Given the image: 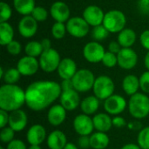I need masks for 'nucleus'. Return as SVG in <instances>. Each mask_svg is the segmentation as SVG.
Returning <instances> with one entry per match:
<instances>
[{
    "label": "nucleus",
    "mask_w": 149,
    "mask_h": 149,
    "mask_svg": "<svg viewBox=\"0 0 149 149\" xmlns=\"http://www.w3.org/2000/svg\"><path fill=\"white\" fill-rule=\"evenodd\" d=\"M62 88L60 84L51 80L32 82L25 90V104L35 112L46 109L60 97Z\"/></svg>",
    "instance_id": "1"
},
{
    "label": "nucleus",
    "mask_w": 149,
    "mask_h": 149,
    "mask_svg": "<svg viewBox=\"0 0 149 149\" xmlns=\"http://www.w3.org/2000/svg\"><path fill=\"white\" fill-rule=\"evenodd\" d=\"M25 104V91L17 85L4 84L0 87V109L8 113L21 109Z\"/></svg>",
    "instance_id": "2"
},
{
    "label": "nucleus",
    "mask_w": 149,
    "mask_h": 149,
    "mask_svg": "<svg viewBox=\"0 0 149 149\" xmlns=\"http://www.w3.org/2000/svg\"><path fill=\"white\" fill-rule=\"evenodd\" d=\"M127 107L132 117L137 120L144 119L149 114V97L146 93H137L130 96Z\"/></svg>",
    "instance_id": "3"
},
{
    "label": "nucleus",
    "mask_w": 149,
    "mask_h": 149,
    "mask_svg": "<svg viewBox=\"0 0 149 149\" xmlns=\"http://www.w3.org/2000/svg\"><path fill=\"white\" fill-rule=\"evenodd\" d=\"M110 33H119L126 28V15L119 10H111L105 13L102 24Z\"/></svg>",
    "instance_id": "4"
},
{
    "label": "nucleus",
    "mask_w": 149,
    "mask_h": 149,
    "mask_svg": "<svg viewBox=\"0 0 149 149\" xmlns=\"http://www.w3.org/2000/svg\"><path fill=\"white\" fill-rule=\"evenodd\" d=\"M93 72L88 69H79L72 79L74 89L79 93H86L93 88L95 82Z\"/></svg>",
    "instance_id": "5"
},
{
    "label": "nucleus",
    "mask_w": 149,
    "mask_h": 149,
    "mask_svg": "<svg viewBox=\"0 0 149 149\" xmlns=\"http://www.w3.org/2000/svg\"><path fill=\"white\" fill-rule=\"evenodd\" d=\"M115 85L113 80L107 75H100L95 79L93 93L100 100H106L114 93Z\"/></svg>",
    "instance_id": "6"
},
{
    "label": "nucleus",
    "mask_w": 149,
    "mask_h": 149,
    "mask_svg": "<svg viewBox=\"0 0 149 149\" xmlns=\"http://www.w3.org/2000/svg\"><path fill=\"white\" fill-rule=\"evenodd\" d=\"M39 66L45 72L51 73L58 70L61 58L58 52L53 48L45 50L39 57Z\"/></svg>",
    "instance_id": "7"
},
{
    "label": "nucleus",
    "mask_w": 149,
    "mask_h": 149,
    "mask_svg": "<svg viewBox=\"0 0 149 149\" xmlns=\"http://www.w3.org/2000/svg\"><path fill=\"white\" fill-rule=\"evenodd\" d=\"M67 32L73 38H82L90 31V25L83 17H72L66 23Z\"/></svg>",
    "instance_id": "8"
},
{
    "label": "nucleus",
    "mask_w": 149,
    "mask_h": 149,
    "mask_svg": "<svg viewBox=\"0 0 149 149\" xmlns=\"http://www.w3.org/2000/svg\"><path fill=\"white\" fill-rule=\"evenodd\" d=\"M105 53L106 51L104 46L97 41H91L83 48V56L85 59L93 64L101 62Z\"/></svg>",
    "instance_id": "9"
},
{
    "label": "nucleus",
    "mask_w": 149,
    "mask_h": 149,
    "mask_svg": "<svg viewBox=\"0 0 149 149\" xmlns=\"http://www.w3.org/2000/svg\"><path fill=\"white\" fill-rule=\"evenodd\" d=\"M127 106L124 97L119 94H113L104 102V109L110 115H119L123 113Z\"/></svg>",
    "instance_id": "10"
},
{
    "label": "nucleus",
    "mask_w": 149,
    "mask_h": 149,
    "mask_svg": "<svg viewBox=\"0 0 149 149\" xmlns=\"http://www.w3.org/2000/svg\"><path fill=\"white\" fill-rule=\"evenodd\" d=\"M72 125L74 131L80 136H89L93 134V131L94 129L93 119L89 115H86L85 113L77 115L73 120Z\"/></svg>",
    "instance_id": "11"
},
{
    "label": "nucleus",
    "mask_w": 149,
    "mask_h": 149,
    "mask_svg": "<svg viewBox=\"0 0 149 149\" xmlns=\"http://www.w3.org/2000/svg\"><path fill=\"white\" fill-rule=\"evenodd\" d=\"M118 65L124 70L134 68L138 63V55L132 48H122L117 54Z\"/></svg>",
    "instance_id": "12"
},
{
    "label": "nucleus",
    "mask_w": 149,
    "mask_h": 149,
    "mask_svg": "<svg viewBox=\"0 0 149 149\" xmlns=\"http://www.w3.org/2000/svg\"><path fill=\"white\" fill-rule=\"evenodd\" d=\"M82 17L90 26L95 27L103 24L105 13L100 7L92 4L86 7V9L83 10Z\"/></svg>",
    "instance_id": "13"
},
{
    "label": "nucleus",
    "mask_w": 149,
    "mask_h": 149,
    "mask_svg": "<svg viewBox=\"0 0 149 149\" xmlns=\"http://www.w3.org/2000/svg\"><path fill=\"white\" fill-rule=\"evenodd\" d=\"M39 68V61L37 58L27 55L22 57L17 64V69L22 76H32L37 73Z\"/></svg>",
    "instance_id": "14"
},
{
    "label": "nucleus",
    "mask_w": 149,
    "mask_h": 149,
    "mask_svg": "<svg viewBox=\"0 0 149 149\" xmlns=\"http://www.w3.org/2000/svg\"><path fill=\"white\" fill-rule=\"evenodd\" d=\"M38 22L31 15L24 16L17 24L18 32L24 38H31L34 37L38 31Z\"/></svg>",
    "instance_id": "15"
},
{
    "label": "nucleus",
    "mask_w": 149,
    "mask_h": 149,
    "mask_svg": "<svg viewBox=\"0 0 149 149\" xmlns=\"http://www.w3.org/2000/svg\"><path fill=\"white\" fill-rule=\"evenodd\" d=\"M50 14L55 22L66 23L71 17V10L69 6L63 1L54 2L50 8Z\"/></svg>",
    "instance_id": "16"
},
{
    "label": "nucleus",
    "mask_w": 149,
    "mask_h": 149,
    "mask_svg": "<svg viewBox=\"0 0 149 149\" xmlns=\"http://www.w3.org/2000/svg\"><path fill=\"white\" fill-rule=\"evenodd\" d=\"M60 105L65 107L66 111H73L80 106V97L79 92L75 89L63 91L59 97Z\"/></svg>",
    "instance_id": "17"
},
{
    "label": "nucleus",
    "mask_w": 149,
    "mask_h": 149,
    "mask_svg": "<svg viewBox=\"0 0 149 149\" xmlns=\"http://www.w3.org/2000/svg\"><path fill=\"white\" fill-rule=\"evenodd\" d=\"M28 123V117L24 111L18 109L10 113L9 124L8 126L12 128L15 132L23 131Z\"/></svg>",
    "instance_id": "18"
},
{
    "label": "nucleus",
    "mask_w": 149,
    "mask_h": 149,
    "mask_svg": "<svg viewBox=\"0 0 149 149\" xmlns=\"http://www.w3.org/2000/svg\"><path fill=\"white\" fill-rule=\"evenodd\" d=\"M57 71H58V76L62 79V80L72 79L78 71L77 64L73 59L70 58H65L61 59Z\"/></svg>",
    "instance_id": "19"
},
{
    "label": "nucleus",
    "mask_w": 149,
    "mask_h": 149,
    "mask_svg": "<svg viewBox=\"0 0 149 149\" xmlns=\"http://www.w3.org/2000/svg\"><path fill=\"white\" fill-rule=\"evenodd\" d=\"M46 138L45 128L39 124L31 126L26 134V140L30 145H41Z\"/></svg>",
    "instance_id": "20"
},
{
    "label": "nucleus",
    "mask_w": 149,
    "mask_h": 149,
    "mask_svg": "<svg viewBox=\"0 0 149 149\" xmlns=\"http://www.w3.org/2000/svg\"><path fill=\"white\" fill-rule=\"evenodd\" d=\"M66 118V110L63 106L60 104L54 105L52 107H50L48 113H47V120L48 122L53 126L58 127L64 123Z\"/></svg>",
    "instance_id": "21"
},
{
    "label": "nucleus",
    "mask_w": 149,
    "mask_h": 149,
    "mask_svg": "<svg viewBox=\"0 0 149 149\" xmlns=\"http://www.w3.org/2000/svg\"><path fill=\"white\" fill-rule=\"evenodd\" d=\"M46 143L49 149H64L67 144V138L62 131L54 130L48 135Z\"/></svg>",
    "instance_id": "22"
},
{
    "label": "nucleus",
    "mask_w": 149,
    "mask_h": 149,
    "mask_svg": "<svg viewBox=\"0 0 149 149\" xmlns=\"http://www.w3.org/2000/svg\"><path fill=\"white\" fill-rule=\"evenodd\" d=\"M93 121L94 129H96L98 132L107 133L113 127V119L108 113H100L95 114L93 118Z\"/></svg>",
    "instance_id": "23"
},
{
    "label": "nucleus",
    "mask_w": 149,
    "mask_h": 149,
    "mask_svg": "<svg viewBox=\"0 0 149 149\" xmlns=\"http://www.w3.org/2000/svg\"><path fill=\"white\" fill-rule=\"evenodd\" d=\"M137 38L136 32L130 28H125L119 32L117 41L122 48H131Z\"/></svg>",
    "instance_id": "24"
},
{
    "label": "nucleus",
    "mask_w": 149,
    "mask_h": 149,
    "mask_svg": "<svg viewBox=\"0 0 149 149\" xmlns=\"http://www.w3.org/2000/svg\"><path fill=\"white\" fill-rule=\"evenodd\" d=\"M140 79L134 75L128 74L122 80V89L123 91L129 96H132L137 93H139L140 89Z\"/></svg>",
    "instance_id": "25"
},
{
    "label": "nucleus",
    "mask_w": 149,
    "mask_h": 149,
    "mask_svg": "<svg viewBox=\"0 0 149 149\" xmlns=\"http://www.w3.org/2000/svg\"><path fill=\"white\" fill-rule=\"evenodd\" d=\"M100 107V100L95 95L87 96L80 102V109L83 113L86 115H92L96 113Z\"/></svg>",
    "instance_id": "26"
},
{
    "label": "nucleus",
    "mask_w": 149,
    "mask_h": 149,
    "mask_svg": "<svg viewBox=\"0 0 149 149\" xmlns=\"http://www.w3.org/2000/svg\"><path fill=\"white\" fill-rule=\"evenodd\" d=\"M110 139L107 133L96 132L90 136V145L93 149H105L109 145Z\"/></svg>",
    "instance_id": "27"
},
{
    "label": "nucleus",
    "mask_w": 149,
    "mask_h": 149,
    "mask_svg": "<svg viewBox=\"0 0 149 149\" xmlns=\"http://www.w3.org/2000/svg\"><path fill=\"white\" fill-rule=\"evenodd\" d=\"M14 9L17 13L24 16L31 15L35 6V0H13Z\"/></svg>",
    "instance_id": "28"
},
{
    "label": "nucleus",
    "mask_w": 149,
    "mask_h": 149,
    "mask_svg": "<svg viewBox=\"0 0 149 149\" xmlns=\"http://www.w3.org/2000/svg\"><path fill=\"white\" fill-rule=\"evenodd\" d=\"M14 40V30L10 24L8 22L0 23V44L6 46Z\"/></svg>",
    "instance_id": "29"
},
{
    "label": "nucleus",
    "mask_w": 149,
    "mask_h": 149,
    "mask_svg": "<svg viewBox=\"0 0 149 149\" xmlns=\"http://www.w3.org/2000/svg\"><path fill=\"white\" fill-rule=\"evenodd\" d=\"M43 52L44 49L40 41H30L24 46V52L27 56L30 57H40Z\"/></svg>",
    "instance_id": "30"
},
{
    "label": "nucleus",
    "mask_w": 149,
    "mask_h": 149,
    "mask_svg": "<svg viewBox=\"0 0 149 149\" xmlns=\"http://www.w3.org/2000/svg\"><path fill=\"white\" fill-rule=\"evenodd\" d=\"M21 74L17 68H10L4 72L3 76V79L5 84L9 85H16V83L19 80Z\"/></svg>",
    "instance_id": "31"
},
{
    "label": "nucleus",
    "mask_w": 149,
    "mask_h": 149,
    "mask_svg": "<svg viewBox=\"0 0 149 149\" xmlns=\"http://www.w3.org/2000/svg\"><path fill=\"white\" fill-rule=\"evenodd\" d=\"M52 35L55 39H62L67 32L66 24L61 22H55L52 26Z\"/></svg>",
    "instance_id": "32"
},
{
    "label": "nucleus",
    "mask_w": 149,
    "mask_h": 149,
    "mask_svg": "<svg viewBox=\"0 0 149 149\" xmlns=\"http://www.w3.org/2000/svg\"><path fill=\"white\" fill-rule=\"evenodd\" d=\"M109 33L110 32L103 24L95 26L92 30V37L94 39V41H97V42L102 41L107 38V37L109 36Z\"/></svg>",
    "instance_id": "33"
},
{
    "label": "nucleus",
    "mask_w": 149,
    "mask_h": 149,
    "mask_svg": "<svg viewBox=\"0 0 149 149\" xmlns=\"http://www.w3.org/2000/svg\"><path fill=\"white\" fill-rule=\"evenodd\" d=\"M137 144L141 149H149V127H143L137 137Z\"/></svg>",
    "instance_id": "34"
},
{
    "label": "nucleus",
    "mask_w": 149,
    "mask_h": 149,
    "mask_svg": "<svg viewBox=\"0 0 149 149\" xmlns=\"http://www.w3.org/2000/svg\"><path fill=\"white\" fill-rule=\"evenodd\" d=\"M31 15L38 23V22H45L47 19L49 13L45 8L42 6H36Z\"/></svg>",
    "instance_id": "35"
},
{
    "label": "nucleus",
    "mask_w": 149,
    "mask_h": 149,
    "mask_svg": "<svg viewBox=\"0 0 149 149\" xmlns=\"http://www.w3.org/2000/svg\"><path fill=\"white\" fill-rule=\"evenodd\" d=\"M12 10L11 7L5 2L0 3V23L8 22V20L11 17Z\"/></svg>",
    "instance_id": "36"
},
{
    "label": "nucleus",
    "mask_w": 149,
    "mask_h": 149,
    "mask_svg": "<svg viewBox=\"0 0 149 149\" xmlns=\"http://www.w3.org/2000/svg\"><path fill=\"white\" fill-rule=\"evenodd\" d=\"M101 63L107 68H113L118 65V58L117 54L112 53L110 52H106Z\"/></svg>",
    "instance_id": "37"
},
{
    "label": "nucleus",
    "mask_w": 149,
    "mask_h": 149,
    "mask_svg": "<svg viewBox=\"0 0 149 149\" xmlns=\"http://www.w3.org/2000/svg\"><path fill=\"white\" fill-rule=\"evenodd\" d=\"M15 136V131L10 128V127H5L2 128L0 132V140L3 143L9 144L10 141L14 140Z\"/></svg>",
    "instance_id": "38"
},
{
    "label": "nucleus",
    "mask_w": 149,
    "mask_h": 149,
    "mask_svg": "<svg viewBox=\"0 0 149 149\" xmlns=\"http://www.w3.org/2000/svg\"><path fill=\"white\" fill-rule=\"evenodd\" d=\"M6 49H7V52L12 55V56H17L20 54L21 51H22V45L17 41V40H13L11 41L10 44H8L6 45Z\"/></svg>",
    "instance_id": "39"
},
{
    "label": "nucleus",
    "mask_w": 149,
    "mask_h": 149,
    "mask_svg": "<svg viewBox=\"0 0 149 149\" xmlns=\"http://www.w3.org/2000/svg\"><path fill=\"white\" fill-rule=\"evenodd\" d=\"M140 87L143 93H149V71L144 72L140 77Z\"/></svg>",
    "instance_id": "40"
},
{
    "label": "nucleus",
    "mask_w": 149,
    "mask_h": 149,
    "mask_svg": "<svg viewBox=\"0 0 149 149\" xmlns=\"http://www.w3.org/2000/svg\"><path fill=\"white\" fill-rule=\"evenodd\" d=\"M6 149H28L25 143L21 140L14 139L12 141H10L9 144H7Z\"/></svg>",
    "instance_id": "41"
},
{
    "label": "nucleus",
    "mask_w": 149,
    "mask_h": 149,
    "mask_svg": "<svg viewBox=\"0 0 149 149\" xmlns=\"http://www.w3.org/2000/svg\"><path fill=\"white\" fill-rule=\"evenodd\" d=\"M138 10L144 15H149V0H138Z\"/></svg>",
    "instance_id": "42"
},
{
    "label": "nucleus",
    "mask_w": 149,
    "mask_h": 149,
    "mask_svg": "<svg viewBox=\"0 0 149 149\" xmlns=\"http://www.w3.org/2000/svg\"><path fill=\"white\" fill-rule=\"evenodd\" d=\"M140 42L143 48L149 51V30H145L142 31L140 37Z\"/></svg>",
    "instance_id": "43"
},
{
    "label": "nucleus",
    "mask_w": 149,
    "mask_h": 149,
    "mask_svg": "<svg viewBox=\"0 0 149 149\" xmlns=\"http://www.w3.org/2000/svg\"><path fill=\"white\" fill-rule=\"evenodd\" d=\"M79 147L81 149H88L91 148L90 145V136L85 135V136H80L78 141Z\"/></svg>",
    "instance_id": "44"
},
{
    "label": "nucleus",
    "mask_w": 149,
    "mask_h": 149,
    "mask_svg": "<svg viewBox=\"0 0 149 149\" xmlns=\"http://www.w3.org/2000/svg\"><path fill=\"white\" fill-rule=\"evenodd\" d=\"M127 125L126 120L121 117V116H119V115H116L113 118V126L117 127V128H121V127H124Z\"/></svg>",
    "instance_id": "45"
},
{
    "label": "nucleus",
    "mask_w": 149,
    "mask_h": 149,
    "mask_svg": "<svg viewBox=\"0 0 149 149\" xmlns=\"http://www.w3.org/2000/svg\"><path fill=\"white\" fill-rule=\"evenodd\" d=\"M9 117L10 114L8 112L0 109V127L3 128L9 124Z\"/></svg>",
    "instance_id": "46"
},
{
    "label": "nucleus",
    "mask_w": 149,
    "mask_h": 149,
    "mask_svg": "<svg viewBox=\"0 0 149 149\" xmlns=\"http://www.w3.org/2000/svg\"><path fill=\"white\" fill-rule=\"evenodd\" d=\"M121 49H122V47L118 43V41H111L108 45V52H110L112 53L118 54Z\"/></svg>",
    "instance_id": "47"
},
{
    "label": "nucleus",
    "mask_w": 149,
    "mask_h": 149,
    "mask_svg": "<svg viewBox=\"0 0 149 149\" xmlns=\"http://www.w3.org/2000/svg\"><path fill=\"white\" fill-rule=\"evenodd\" d=\"M60 86H61V88H62V92L71 90V89H74L72 79H63L62 82L60 83Z\"/></svg>",
    "instance_id": "48"
},
{
    "label": "nucleus",
    "mask_w": 149,
    "mask_h": 149,
    "mask_svg": "<svg viewBox=\"0 0 149 149\" xmlns=\"http://www.w3.org/2000/svg\"><path fill=\"white\" fill-rule=\"evenodd\" d=\"M40 42H41V45L43 46L44 51L52 48V42H51V40L49 38H43Z\"/></svg>",
    "instance_id": "49"
},
{
    "label": "nucleus",
    "mask_w": 149,
    "mask_h": 149,
    "mask_svg": "<svg viewBox=\"0 0 149 149\" xmlns=\"http://www.w3.org/2000/svg\"><path fill=\"white\" fill-rule=\"evenodd\" d=\"M120 149H141V147L138 144H134V143H128L124 145Z\"/></svg>",
    "instance_id": "50"
},
{
    "label": "nucleus",
    "mask_w": 149,
    "mask_h": 149,
    "mask_svg": "<svg viewBox=\"0 0 149 149\" xmlns=\"http://www.w3.org/2000/svg\"><path fill=\"white\" fill-rule=\"evenodd\" d=\"M144 65L146 66V68L148 69V71H149V51L147 52L145 58H144Z\"/></svg>",
    "instance_id": "51"
},
{
    "label": "nucleus",
    "mask_w": 149,
    "mask_h": 149,
    "mask_svg": "<svg viewBox=\"0 0 149 149\" xmlns=\"http://www.w3.org/2000/svg\"><path fill=\"white\" fill-rule=\"evenodd\" d=\"M64 149H78V148H77V146L74 143L67 142V144L65 145V147L64 148Z\"/></svg>",
    "instance_id": "52"
},
{
    "label": "nucleus",
    "mask_w": 149,
    "mask_h": 149,
    "mask_svg": "<svg viewBox=\"0 0 149 149\" xmlns=\"http://www.w3.org/2000/svg\"><path fill=\"white\" fill-rule=\"evenodd\" d=\"M28 149H42L40 145H31Z\"/></svg>",
    "instance_id": "53"
},
{
    "label": "nucleus",
    "mask_w": 149,
    "mask_h": 149,
    "mask_svg": "<svg viewBox=\"0 0 149 149\" xmlns=\"http://www.w3.org/2000/svg\"><path fill=\"white\" fill-rule=\"evenodd\" d=\"M3 74H4L3 68V67H1V68H0V78H1V79H3Z\"/></svg>",
    "instance_id": "54"
},
{
    "label": "nucleus",
    "mask_w": 149,
    "mask_h": 149,
    "mask_svg": "<svg viewBox=\"0 0 149 149\" xmlns=\"http://www.w3.org/2000/svg\"><path fill=\"white\" fill-rule=\"evenodd\" d=\"M0 149H4V148H3V147H1V148H0Z\"/></svg>",
    "instance_id": "55"
}]
</instances>
